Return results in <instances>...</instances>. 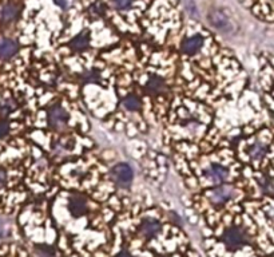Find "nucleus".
<instances>
[{"instance_id": "nucleus-1", "label": "nucleus", "mask_w": 274, "mask_h": 257, "mask_svg": "<svg viewBox=\"0 0 274 257\" xmlns=\"http://www.w3.org/2000/svg\"><path fill=\"white\" fill-rule=\"evenodd\" d=\"M47 125L55 131H66L70 125V114L62 106L55 105L47 111Z\"/></svg>"}, {"instance_id": "nucleus-2", "label": "nucleus", "mask_w": 274, "mask_h": 257, "mask_svg": "<svg viewBox=\"0 0 274 257\" xmlns=\"http://www.w3.org/2000/svg\"><path fill=\"white\" fill-rule=\"evenodd\" d=\"M222 241L230 251H235L248 244L249 235L241 226H230L223 232Z\"/></svg>"}, {"instance_id": "nucleus-3", "label": "nucleus", "mask_w": 274, "mask_h": 257, "mask_svg": "<svg viewBox=\"0 0 274 257\" xmlns=\"http://www.w3.org/2000/svg\"><path fill=\"white\" fill-rule=\"evenodd\" d=\"M21 12V0H8L0 5V23L8 26L15 23Z\"/></svg>"}, {"instance_id": "nucleus-4", "label": "nucleus", "mask_w": 274, "mask_h": 257, "mask_svg": "<svg viewBox=\"0 0 274 257\" xmlns=\"http://www.w3.org/2000/svg\"><path fill=\"white\" fill-rule=\"evenodd\" d=\"M67 209L71 213V216L79 218V217L87 215L88 210H90V202H88L87 197L83 196V194H71L70 198H68Z\"/></svg>"}, {"instance_id": "nucleus-5", "label": "nucleus", "mask_w": 274, "mask_h": 257, "mask_svg": "<svg viewBox=\"0 0 274 257\" xmlns=\"http://www.w3.org/2000/svg\"><path fill=\"white\" fill-rule=\"evenodd\" d=\"M111 177L114 179V182L120 188H127L133 182L134 178V172L130 165L127 163H119L111 170Z\"/></svg>"}, {"instance_id": "nucleus-6", "label": "nucleus", "mask_w": 274, "mask_h": 257, "mask_svg": "<svg viewBox=\"0 0 274 257\" xmlns=\"http://www.w3.org/2000/svg\"><path fill=\"white\" fill-rule=\"evenodd\" d=\"M205 179L209 184L218 186V185H223V182H226L229 178V172L228 169L223 168L222 165L219 163H212L205 169Z\"/></svg>"}, {"instance_id": "nucleus-7", "label": "nucleus", "mask_w": 274, "mask_h": 257, "mask_svg": "<svg viewBox=\"0 0 274 257\" xmlns=\"http://www.w3.org/2000/svg\"><path fill=\"white\" fill-rule=\"evenodd\" d=\"M233 197V189L229 185H218L207 192V198L215 205H223Z\"/></svg>"}, {"instance_id": "nucleus-8", "label": "nucleus", "mask_w": 274, "mask_h": 257, "mask_svg": "<svg viewBox=\"0 0 274 257\" xmlns=\"http://www.w3.org/2000/svg\"><path fill=\"white\" fill-rule=\"evenodd\" d=\"M19 51V43L14 38L1 37L0 38V59L8 60L14 58Z\"/></svg>"}, {"instance_id": "nucleus-9", "label": "nucleus", "mask_w": 274, "mask_h": 257, "mask_svg": "<svg viewBox=\"0 0 274 257\" xmlns=\"http://www.w3.org/2000/svg\"><path fill=\"white\" fill-rule=\"evenodd\" d=\"M268 152H269L268 143L261 141V139H255V141L252 142L248 146V150H246L249 158L252 161H262L266 157Z\"/></svg>"}, {"instance_id": "nucleus-10", "label": "nucleus", "mask_w": 274, "mask_h": 257, "mask_svg": "<svg viewBox=\"0 0 274 257\" xmlns=\"http://www.w3.org/2000/svg\"><path fill=\"white\" fill-rule=\"evenodd\" d=\"M74 142H71L67 138H63V139H58L57 142H54L52 145V157L58 159V161H62L66 159L68 157V153L73 150Z\"/></svg>"}, {"instance_id": "nucleus-11", "label": "nucleus", "mask_w": 274, "mask_h": 257, "mask_svg": "<svg viewBox=\"0 0 274 257\" xmlns=\"http://www.w3.org/2000/svg\"><path fill=\"white\" fill-rule=\"evenodd\" d=\"M167 90V84L166 80L159 75H151L147 83H146V91L151 95V97H158V95L165 94Z\"/></svg>"}, {"instance_id": "nucleus-12", "label": "nucleus", "mask_w": 274, "mask_h": 257, "mask_svg": "<svg viewBox=\"0 0 274 257\" xmlns=\"http://www.w3.org/2000/svg\"><path fill=\"white\" fill-rule=\"evenodd\" d=\"M203 47V37L199 34L192 35L190 38H187L185 42L182 43V51L183 54H186L189 57H193L201 51V48Z\"/></svg>"}, {"instance_id": "nucleus-13", "label": "nucleus", "mask_w": 274, "mask_h": 257, "mask_svg": "<svg viewBox=\"0 0 274 257\" xmlns=\"http://www.w3.org/2000/svg\"><path fill=\"white\" fill-rule=\"evenodd\" d=\"M160 231L159 221L156 218H145L140 222L139 226V235L146 240L156 237Z\"/></svg>"}, {"instance_id": "nucleus-14", "label": "nucleus", "mask_w": 274, "mask_h": 257, "mask_svg": "<svg viewBox=\"0 0 274 257\" xmlns=\"http://www.w3.org/2000/svg\"><path fill=\"white\" fill-rule=\"evenodd\" d=\"M90 43H91L90 31H88V30H83V31H80L73 38V40L70 42L68 46H70V48H71L73 51L80 53V51H84L86 48H88Z\"/></svg>"}, {"instance_id": "nucleus-15", "label": "nucleus", "mask_w": 274, "mask_h": 257, "mask_svg": "<svg viewBox=\"0 0 274 257\" xmlns=\"http://www.w3.org/2000/svg\"><path fill=\"white\" fill-rule=\"evenodd\" d=\"M209 19H210V23L213 26L215 27L217 30H219V31L229 32L232 30V24H230L229 19L219 11H214L213 14H210Z\"/></svg>"}, {"instance_id": "nucleus-16", "label": "nucleus", "mask_w": 274, "mask_h": 257, "mask_svg": "<svg viewBox=\"0 0 274 257\" xmlns=\"http://www.w3.org/2000/svg\"><path fill=\"white\" fill-rule=\"evenodd\" d=\"M122 105L126 110L129 111H139L140 107H142V102H140L139 97H137V95L131 94V95H127L126 98L123 99L122 102Z\"/></svg>"}, {"instance_id": "nucleus-17", "label": "nucleus", "mask_w": 274, "mask_h": 257, "mask_svg": "<svg viewBox=\"0 0 274 257\" xmlns=\"http://www.w3.org/2000/svg\"><path fill=\"white\" fill-rule=\"evenodd\" d=\"M15 107L16 102L14 98L7 97L4 99H1L0 100V117H1V118H3V117H7Z\"/></svg>"}, {"instance_id": "nucleus-18", "label": "nucleus", "mask_w": 274, "mask_h": 257, "mask_svg": "<svg viewBox=\"0 0 274 257\" xmlns=\"http://www.w3.org/2000/svg\"><path fill=\"white\" fill-rule=\"evenodd\" d=\"M259 186H261V189H262L264 193H273L274 192L273 178L266 174V176H264L262 178L259 179Z\"/></svg>"}, {"instance_id": "nucleus-19", "label": "nucleus", "mask_w": 274, "mask_h": 257, "mask_svg": "<svg viewBox=\"0 0 274 257\" xmlns=\"http://www.w3.org/2000/svg\"><path fill=\"white\" fill-rule=\"evenodd\" d=\"M83 82H99L100 80V73L97 68H90L82 74Z\"/></svg>"}, {"instance_id": "nucleus-20", "label": "nucleus", "mask_w": 274, "mask_h": 257, "mask_svg": "<svg viewBox=\"0 0 274 257\" xmlns=\"http://www.w3.org/2000/svg\"><path fill=\"white\" fill-rule=\"evenodd\" d=\"M134 1L135 0H113V4L118 11H126L134 4Z\"/></svg>"}, {"instance_id": "nucleus-21", "label": "nucleus", "mask_w": 274, "mask_h": 257, "mask_svg": "<svg viewBox=\"0 0 274 257\" xmlns=\"http://www.w3.org/2000/svg\"><path fill=\"white\" fill-rule=\"evenodd\" d=\"M8 133H10V125H8V122L4 121V119H0V139L8 136Z\"/></svg>"}, {"instance_id": "nucleus-22", "label": "nucleus", "mask_w": 274, "mask_h": 257, "mask_svg": "<svg viewBox=\"0 0 274 257\" xmlns=\"http://www.w3.org/2000/svg\"><path fill=\"white\" fill-rule=\"evenodd\" d=\"M5 179H7V174L3 169H0V186H3L5 182Z\"/></svg>"}, {"instance_id": "nucleus-23", "label": "nucleus", "mask_w": 274, "mask_h": 257, "mask_svg": "<svg viewBox=\"0 0 274 257\" xmlns=\"http://www.w3.org/2000/svg\"><path fill=\"white\" fill-rule=\"evenodd\" d=\"M115 257H133V256H131L130 252H127V251H122V252H119Z\"/></svg>"}, {"instance_id": "nucleus-24", "label": "nucleus", "mask_w": 274, "mask_h": 257, "mask_svg": "<svg viewBox=\"0 0 274 257\" xmlns=\"http://www.w3.org/2000/svg\"><path fill=\"white\" fill-rule=\"evenodd\" d=\"M159 257H163V256H159Z\"/></svg>"}, {"instance_id": "nucleus-25", "label": "nucleus", "mask_w": 274, "mask_h": 257, "mask_svg": "<svg viewBox=\"0 0 274 257\" xmlns=\"http://www.w3.org/2000/svg\"><path fill=\"white\" fill-rule=\"evenodd\" d=\"M273 194H274V192H273Z\"/></svg>"}]
</instances>
